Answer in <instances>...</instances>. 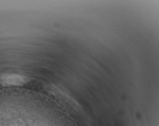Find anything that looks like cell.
Returning a JSON list of instances; mask_svg holds the SVG:
<instances>
[{"label":"cell","instance_id":"6da1fadb","mask_svg":"<svg viewBox=\"0 0 159 126\" xmlns=\"http://www.w3.org/2000/svg\"><path fill=\"white\" fill-rule=\"evenodd\" d=\"M26 81V78L17 74H5L0 76V83L6 86L22 85Z\"/></svg>","mask_w":159,"mask_h":126}]
</instances>
